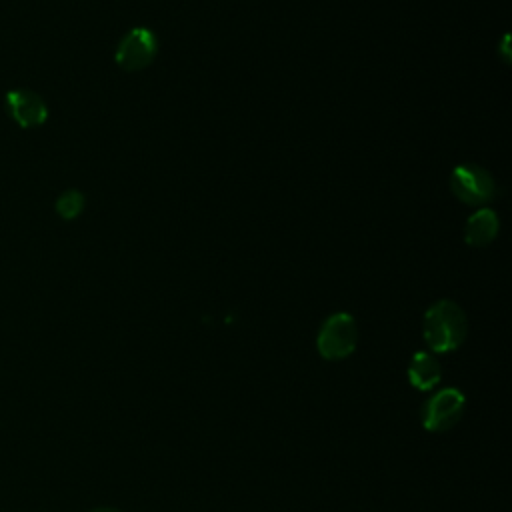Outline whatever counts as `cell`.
<instances>
[{"instance_id": "cell-8", "label": "cell", "mask_w": 512, "mask_h": 512, "mask_svg": "<svg viewBox=\"0 0 512 512\" xmlns=\"http://www.w3.org/2000/svg\"><path fill=\"white\" fill-rule=\"evenodd\" d=\"M408 380L418 390H432L442 380V368L430 352H416L408 364Z\"/></svg>"}, {"instance_id": "cell-9", "label": "cell", "mask_w": 512, "mask_h": 512, "mask_svg": "<svg viewBox=\"0 0 512 512\" xmlns=\"http://www.w3.org/2000/svg\"><path fill=\"white\" fill-rule=\"evenodd\" d=\"M82 208H84V194L78 190H66L56 200V212L64 220H74L82 212Z\"/></svg>"}, {"instance_id": "cell-3", "label": "cell", "mask_w": 512, "mask_h": 512, "mask_svg": "<svg viewBox=\"0 0 512 512\" xmlns=\"http://www.w3.org/2000/svg\"><path fill=\"white\" fill-rule=\"evenodd\" d=\"M450 190L460 202L480 206L494 198L496 184L484 168L476 164H460L450 174Z\"/></svg>"}, {"instance_id": "cell-2", "label": "cell", "mask_w": 512, "mask_h": 512, "mask_svg": "<svg viewBox=\"0 0 512 512\" xmlns=\"http://www.w3.org/2000/svg\"><path fill=\"white\" fill-rule=\"evenodd\" d=\"M358 342V328L354 316L346 312H336L324 320L320 326L316 346L320 356L326 360H342L350 356Z\"/></svg>"}, {"instance_id": "cell-7", "label": "cell", "mask_w": 512, "mask_h": 512, "mask_svg": "<svg viewBox=\"0 0 512 512\" xmlns=\"http://www.w3.org/2000/svg\"><path fill=\"white\" fill-rule=\"evenodd\" d=\"M498 228V214L490 208H480L466 220L464 242L468 246H486L498 236Z\"/></svg>"}, {"instance_id": "cell-5", "label": "cell", "mask_w": 512, "mask_h": 512, "mask_svg": "<svg viewBox=\"0 0 512 512\" xmlns=\"http://www.w3.org/2000/svg\"><path fill=\"white\" fill-rule=\"evenodd\" d=\"M156 52V36L148 28H132L116 48V64L126 72H136L146 68Z\"/></svg>"}, {"instance_id": "cell-10", "label": "cell", "mask_w": 512, "mask_h": 512, "mask_svg": "<svg viewBox=\"0 0 512 512\" xmlns=\"http://www.w3.org/2000/svg\"><path fill=\"white\" fill-rule=\"evenodd\" d=\"M90 512H122V510L112 508V506H98V508H92Z\"/></svg>"}, {"instance_id": "cell-6", "label": "cell", "mask_w": 512, "mask_h": 512, "mask_svg": "<svg viewBox=\"0 0 512 512\" xmlns=\"http://www.w3.org/2000/svg\"><path fill=\"white\" fill-rule=\"evenodd\" d=\"M6 110L22 128H36L46 122L48 108L40 94L28 88H14L6 94Z\"/></svg>"}, {"instance_id": "cell-4", "label": "cell", "mask_w": 512, "mask_h": 512, "mask_svg": "<svg viewBox=\"0 0 512 512\" xmlns=\"http://www.w3.org/2000/svg\"><path fill=\"white\" fill-rule=\"evenodd\" d=\"M466 398L456 388L434 392L422 406V424L430 432H446L456 426L464 414Z\"/></svg>"}, {"instance_id": "cell-1", "label": "cell", "mask_w": 512, "mask_h": 512, "mask_svg": "<svg viewBox=\"0 0 512 512\" xmlns=\"http://www.w3.org/2000/svg\"><path fill=\"white\" fill-rule=\"evenodd\" d=\"M422 330L432 352H452L466 340V314L456 302L438 300L426 310Z\"/></svg>"}]
</instances>
